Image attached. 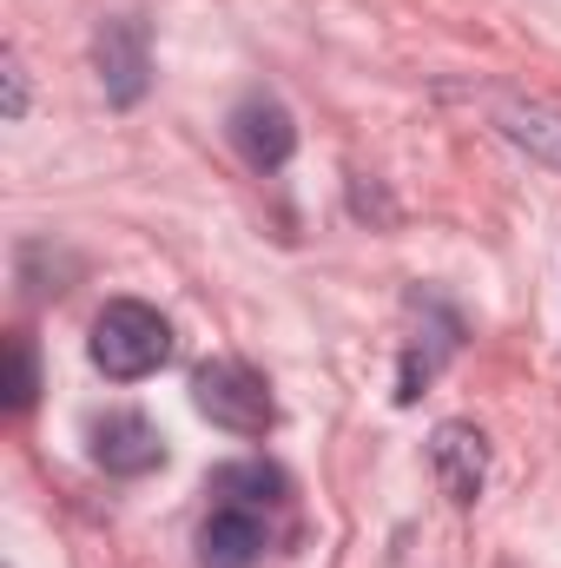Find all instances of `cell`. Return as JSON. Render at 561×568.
I'll use <instances>...</instances> for the list:
<instances>
[{
    "label": "cell",
    "instance_id": "1",
    "mask_svg": "<svg viewBox=\"0 0 561 568\" xmlns=\"http://www.w3.org/2000/svg\"><path fill=\"white\" fill-rule=\"evenodd\" d=\"M86 351H93V364H100L113 384H140V377H152V371L172 357V324H165L152 304H140V297H113V304L93 317Z\"/></svg>",
    "mask_w": 561,
    "mask_h": 568
},
{
    "label": "cell",
    "instance_id": "2",
    "mask_svg": "<svg viewBox=\"0 0 561 568\" xmlns=\"http://www.w3.org/2000/svg\"><path fill=\"white\" fill-rule=\"evenodd\" d=\"M192 404H198L205 424L225 429V436H272V424H278L272 384H265L252 364H238V357L198 364V371H192Z\"/></svg>",
    "mask_w": 561,
    "mask_h": 568
},
{
    "label": "cell",
    "instance_id": "3",
    "mask_svg": "<svg viewBox=\"0 0 561 568\" xmlns=\"http://www.w3.org/2000/svg\"><path fill=\"white\" fill-rule=\"evenodd\" d=\"M93 73H100V93H106L113 106H140L145 87H152L145 20H133V13L100 20V33H93Z\"/></svg>",
    "mask_w": 561,
    "mask_h": 568
},
{
    "label": "cell",
    "instance_id": "4",
    "mask_svg": "<svg viewBox=\"0 0 561 568\" xmlns=\"http://www.w3.org/2000/svg\"><path fill=\"white\" fill-rule=\"evenodd\" d=\"M429 476L456 509H476V496L489 483V436L476 424H462V417L436 424L429 429Z\"/></svg>",
    "mask_w": 561,
    "mask_h": 568
},
{
    "label": "cell",
    "instance_id": "5",
    "mask_svg": "<svg viewBox=\"0 0 561 568\" xmlns=\"http://www.w3.org/2000/svg\"><path fill=\"white\" fill-rule=\"evenodd\" d=\"M86 449H93V463L106 476H152L165 463V436H159V424L145 410H106V417H93Z\"/></svg>",
    "mask_w": 561,
    "mask_h": 568
},
{
    "label": "cell",
    "instance_id": "6",
    "mask_svg": "<svg viewBox=\"0 0 561 568\" xmlns=\"http://www.w3.org/2000/svg\"><path fill=\"white\" fill-rule=\"evenodd\" d=\"M272 549V523L265 509H238V503H212V516L198 523V568H258Z\"/></svg>",
    "mask_w": 561,
    "mask_h": 568
},
{
    "label": "cell",
    "instance_id": "7",
    "mask_svg": "<svg viewBox=\"0 0 561 568\" xmlns=\"http://www.w3.org/2000/svg\"><path fill=\"white\" fill-rule=\"evenodd\" d=\"M232 145L245 152L252 172H278L284 159L297 152V120L284 113V100H272V93H245L232 106Z\"/></svg>",
    "mask_w": 561,
    "mask_h": 568
},
{
    "label": "cell",
    "instance_id": "8",
    "mask_svg": "<svg viewBox=\"0 0 561 568\" xmlns=\"http://www.w3.org/2000/svg\"><path fill=\"white\" fill-rule=\"evenodd\" d=\"M496 133L516 152H529V159L561 172V106H549V100H502L496 106Z\"/></svg>",
    "mask_w": 561,
    "mask_h": 568
},
{
    "label": "cell",
    "instance_id": "9",
    "mask_svg": "<svg viewBox=\"0 0 561 568\" xmlns=\"http://www.w3.org/2000/svg\"><path fill=\"white\" fill-rule=\"evenodd\" d=\"M290 496V476L278 463L252 456V463H218L212 469V503H238V509H278Z\"/></svg>",
    "mask_w": 561,
    "mask_h": 568
},
{
    "label": "cell",
    "instance_id": "10",
    "mask_svg": "<svg viewBox=\"0 0 561 568\" xmlns=\"http://www.w3.org/2000/svg\"><path fill=\"white\" fill-rule=\"evenodd\" d=\"M33 397H40V364H33V337H27V331H13V337H7V410L20 417V410H33Z\"/></svg>",
    "mask_w": 561,
    "mask_h": 568
},
{
    "label": "cell",
    "instance_id": "11",
    "mask_svg": "<svg viewBox=\"0 0 561 568\" xmlns=\"http://www.w3.org/2000/svg\"><path fill=\"white\" fill-rule=\"evenodd\" d=\"M0 87H7V120L20 126V120H27V67H20V53H13V47L0 53Z\"/></svg>",
    "mask_w": 561,
    "mask_h": 568
}]
</instances>
